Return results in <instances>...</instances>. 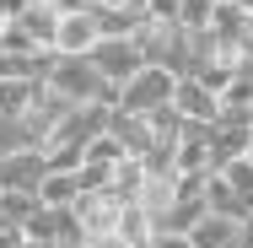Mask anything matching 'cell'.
Here are the masks:
<instances>
[{
    "instance_id": "44dd1931",
    "label": "cell",
    "mask_w": 253,
    "mask_h": 248,
    "mask_svg": "<svg viewBox=\"0 0 253 248\" xmlns=\"http://www.w3.org/2000/svg\"><path fill=\"white\" fill-rule=\"evenodd\" d=\"M243 59H253V11H248V33H243Z\"/></svg>"
},
{
    "instance_id": "8fae6325",
    "label": "cell",
    "mask_w": 253,
    "mask_h": 248,
    "mask_svg": "<svg viewBox=\"0 0 253 248\" xmlns=\"http://www.w3.org/2000/svg\"><path fill=\"white\" fill-rule=\"evenodd\" d=\"M43 92V81H27V76H0V113H11V119H22L33 102Z\"/></svg>"
},
{
    "instance_id": "d6986e66",
    "label": "cell",
    "mask_w": 253,
    "mask_h": 248,
    "mask_svg": "<svg viewBox=\"0 0 253 248\" xmlns=\"http://www.w3.org/2000/svg\"><path fill=\"white\" fill-rule=\"evenodd\" d=\"M151 248H194V243H189V232H162Z\"/></svg>"
},
{
    "instance_id": "cb8c5ba5",
    "label": "cell",
    "mask_w": 253,
    "mask_h": 248,
    "mask_svg": "<svg viewBox=\"0 0 253 248\" xmlns=\"http://www.w3.org/2000/svg\"><path fill=\"white\" fill-rule=\"evenodd\" d=\"M22 248H54V243H27V238H22Z\"/></svg>"
},
{
    "instance_id": "7402d4cb",
    "label": "cell",
    "mask_w": 253,
    "mask_h": 248,
    "mask_svg": "<svg viewBox=\"0 0 253 248\" xmlns=\"http://www.w3.org/2000/svg\"><path fill=\"white\" fill-rule=\"evenodd\" d=\"M92 248H129L124 238H102V243H92Z\"/></svg>"
},
{
    "instance_id": "6da1fadb",
    "label": "cell",
    "mask_w": 253,
    "mask_h": 248,
    "mask_svg": "<svg viewBox=\"0 0 253 248\" xmlns=\"http://www.w3.org/2000/svg\"><path fill=\"white\" fill-rule=\"evenodd\" d=\"M43 87H49L54 98H65L70 108H97V102H102V108H113V102H119V92L97 76V65H92L86 54H59Z\"/></svg>"
},
{
    "instance_id": "9c48e42d",
    "label": "cell",
    "mask_w": 253,
    "mask_h": 248,
    "mask_svg": "<svg viewBox=\"0 0 253 248\" xmlns=\"http://www.w3.org/2000/svg\"><path fill=\"white\" fill-rule=\"evenodd\" d=\"M172 113H178L183 124H215V92L200 87L194 76H178V87H172Z\"/></svg>"
},
{
    "instance_id": "603a6c76",
    "label": "cell",
    "mask_w": 253,
    "mask_h": 248,
    "mask_svg": "<svg viewBox=\"0 0 253 248\" xmlns=\"http://www.w3.org/2000/svg\"><path fill=\"white\" fill-rule=\"evenodd\" d=\"M59 248H92V243H86V238H76V243H59Z\"/></svg>"
},
{
    "instance_id": "ba28073f",
    "label": "cell",
    "mask_w": 253,
    "mask_h": 248,
    "mask_svg": "<svg viewBox=\"0 0 253 248\" xmlns=\"http://www.w3.org/2000/svg\"><path fill=\"white\" fill-rule=\"evenodd\" d=\"M33 49H54V33H59V11H54L49 0H22V11H16V22H11Z\"/></svg>"
},
{
    "instance_id": "277c9868",
    "label": "cell",
    "mask_w": 253,
    "mask_h": 248,
    "mask_svg": "<svg viewBox=\"0 0 253 248\" xmlns=\"http://www.w3.org/2000/svg\"><path fill=\"white\" fill-rule=\"evenodd\" d=\"M86 59L97 65V76L113 87V92H119L135 70H146V54H140V44H135V33H129V38H97V49L86 54Z\"/></svg>"
},
{
    "instance_id": "8992f818",
    "label": "cell",
    "mask_w": 253,
    "mask_h": 248,
    "mask_svg": "<svg viewBox=\"0 0 253 248\" xmlns=\"http://www.w3.org/2000/svg\"><path fill=\"white\" fill-rule=\"evenodd\" d=\"M248 135H253V124H226V119L205 124V151H210V173H221L226 162L248 156Z\"/></svg>"
},
{
    "instance_id": "ac0fdd59",
    "label": "cell",
    "mask_w": 253,
    "mask_h": 248,
    "mask_svg": "<svg viewBox=\"0 0 253 248\" xmlns=\"http://www.w3.org/2000/svg\"><path fill=\"white\" fill-rule=\"evenodd\" d=\"M97 11H124V16H146V0H92Z\"/></svg>"
},
{
    "instance_id": "4fadbf2b",
    "label": "cell",
    "mask_w": 253,
    "mask_h": 248,
    "mask_svg": "<svg viewBox=\"0 0 253 248\" xmlns=\"http://www.w3.org/2000/svg\"><path fill=\"white\" fill-rule=\"evenodd\" d=\"M129 151H124V141L113 135V130H102L97 141H86V156H81V167H119Z\"/></svg>"
},
{
    "instance_id": "3957f363",
    "label": "cell",
    "mask_w": 253,
    "mask_h": 248,
    "mask_svg": "<svg viewBox=\"0 0 253 248\" xmlns=\"http://www.w3.org/2000/svg\"><path fill=\"white\" fill-rule=\"evenodd\" d=\"M70 216H76V227H81V238L86 243H102V238H119V216H124V199L113 195V189H97V195H81L70 205Z\"/></svg>"
},
{
    "instance_id": "7a4b0ae2",
    "label": "cell",
    "mask_w": 253,
    "mask_h": 248,
    "mask_svg": "<svg viewBox=\"0 0 253 248\" xmlns=\"http://www.w3.org/2000/svg\"><path fill=\"white\" fill-rule=\"evenodd\" d=\"M172 87H178V76L167 70V65H146V70H135L124 87H119V113H135V119H146L156 108H167L172 102Z\"/></svg>"
},
{
    "instance_id": "5b68a950",
    "label": "cell",
    "mask_w": 253,
    "mask_h": 248,
    "mask_svg": "<svg viewBox=\"0 0 253 248\" xmlns=\"http://www.w3.org/2000/svg\"><path fill=\"white\" fill-rule=\"evenodd\" d=\"M102 38L97 27V5H81V11H65L59 16V33H54V54H92Z\"/></svg>"
},
{
    "instance_id": "7c38bea8",
    "label": "cell",
    "mask_w": 253,
    "mask_h": 248,
    "mask_svg": "<svg viewBox=\"0 0 253 248\" xmlns=\"http://www.w3.org/2000/svg\"><path fill=\"white\" fill-rule=\"evenodd\" d=\"M76 199H81V178L76 173H43L38 205H76Z\"/></svg>"
},
{
    "instance_id": "30bf717a",
    "label": "cell",
    "mask_w": 253,
    "mask_h": 248,
    "mask_svg": "<svg viewBox=\"0 0 253 248\" xmlns=\"http://www.w3.org/2000/svg\"><path fill=\"white\" fill-rule=\"evenodd\" d=\"M237 232H243V221H232V216H210V210H205L200 221L189 227V243H194V248H232V243H237Z\"/></svg>"
},
{
    "instance_id": "d4e9b609",
    "label": "cell",
    "mask_w": 253,
    "mask_h": 248,
    "mask_svg": "<svg viewBox=\"0 0 253 248\" xmlns=\"http://www.w3.org/2000/svg\"><path fill=\"white\" fill-rule=\"evenodd\" d=\"M248 162H253V135H248Z\"/></svg>"
},
{
    "instance_id": "e0dca14e",
    "label": "cell",
    "mask_w": 253,
    "mask_h": 248,
    "mask_svg": "<svg viewBox=\"0 0 253 248\" xmlns=\"http://www.w3.org/2000/svg\"><path fill=\"white\" fill-rule=\"evenodd\" d=\"M178 11H183V0H146V16L151 22H178Z\"/></svg>"
},
{
    "instance_id": "2e32d148",
    "label": "cell",
    "mask_w": 253,
    "mask_h": 248,
    "mask_svg": "<svg viewBox=\"0 0 253 248\" xmlns=\"http://www.w3.org/2000/svg\"><path fill=\"white\" fill-rule=\"evenodd\" d=\"M33 210H38V195H0V216H5V221H16V227H22Z\"/></svg>"
},
{
    "instance_id": "5bb4252c",
    "label": "cell",
    "mask_w": 253,
    "mask_h": 248,
    "mask_svg": "<svg viewBox=\"0 0 253 248\" xmlns=\"http://www.w3.org/2000/svg\"><path fill=\"white\" fill-rule=\"evenodd\" d=\"M215 178H221V184L232 189V199H237V205H248V210H253V162H248V156L226 162V167H221Z\"/></svg>"
},
{
    "instance_id": "ffe728a7",
    "label": "cell",
    "mask_w": 253,
    "mask_h": 248,
    "mask_svg": "<svg viewBox=\"0 0 253 248\" xmlns=\"http://www.w3.org/2000/svg\"><path fill=\"white\" fill-rule=\"evenodd\" d=\"M232 248H253V216L243 221V232H237V243H232Z\"/></svg>"
},
{
    "instance_id": "52a82bcc",
    "label": "cell",
    "mask_w": 253,
    "mask_h": 248,
    "mask_svg": "<svg viewBox=\"0 0 253 248\" xmlns=\"http://www.w3.org/2000/svg\"><path fill=\"white\" fill-rule=\"evenodd\" d=\"M38 184H43V151L0 156V195H38Z\"/></svg>"
},
{
    "instance_id": "9a60e30c",
    "label": "cell",
    "mask_w": 253,
    "mask_h": 248,
    "mask_svg": "<svg viewBox=\"0 0 253 248\" xmlns=\"http://www.w3.org/2000/svg\"><path fill=\"white\" fill-rule=\"evenodd\" d=\"M16 151H38V141H33L27 119H11V113H0V156H16Z\"/></svg>"
}]
</instances>
